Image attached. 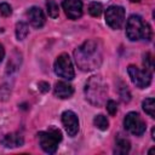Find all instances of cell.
I'll return each mask as SVG.
<instances>
[{"mask_svg": "<svg viewBox=\"0 0 155 155\" xmlns=\"http://www.w3.org/2000/svg\"><path fill=\"white\" fill-rule=\"evenodd\" d=\"M108 94V86L101 76H91L85 86L86 99L94 107H101Z\"/></svg>", "mask_w": 155, "mask_h": 155, "instance_id": "obj_2", "label": "cell"}, {"mask_svg": "<svg viewBox=\"0 0 155 155\" xmlns=\"http://www.w3.org/2000/svg\"><path fill=\"white\" fill-rule=\"evenodd\" d=\"M53 69H54V73L59 78H63L65 80H73L75 76L71 59L67 53H62L57 57L54 65H53Z\"/></svg>", "mask_w": 155, "mask_h": 155, "instance_id": "obj_5", "label": "cell"}, {"mask_svg": "<svg viewBox=\"0 0 155 155\" xmlns=\"http://www.w3.org/2000/svg\"><path fill=\"white\" fill-rule=\"evenodd\" d=\"M126 35L131 41H138L140 39L149 41L151 39L150 25L137 15L130 16L126 23Z\"/></svg>", "mask_w": 155, "mask_h": 155, "instance_id": "obj_3", "label": "cell"}, {"mask_svg": "<svg viewBox=\"0 0 155 155\" xmlns=\"http://www.w3.org/2000/svg\"><path fill=\"white\" fill-rule=\"evenodd\" d=\"M27 17L29 23L34 27V28H41L45 24V15L42 12V10L40 7L33 6L27 11Z\"/></svg>", "mask_w": 155, "mask_h": 155, "instance_id": "obj_11", "label": "cell"}, {"mask_svg": "<svg viewBox=\"0 0 155 155\" xmlns=\"http://www.w3.org/2000/svg\"><path fill=\"white\" fill-rule=\"evenodd\" d=\"M41 149L47 154L56 153L58 143L62 140V133L58 128H51L48 131H41L38 133Z\"/></svg>", "mask_w": 155, "mask_h": 155, "instance_id": "obj_4", "label": "cell"}, {"mask_svg": "<svg viewBox=\"0 0 155 155\" xmlns=\"http://www.w3.org/2000/svg\"><path fill=\"white\" fill-rule=\"evenodd\" d=\"M151 137H153V139H155V128L151 130Z\"/></svg>", "mask_w": 155, "mask_h": 155, "instance_id": "obj_26", "label": "cell"}, {"mask_svg": "<svg viewBox=\"0 0 155 155\" xmlns=\"http://www.w3.org/2000/svg\"><path fill=\"white\" fill-rule=\"evenodd\" d=\"M62 124H63L68 136L74 137L79 132V119L74 111H71V110L64 111L62 114Z\"/></svg>", "mask_w": 155, "mask_h": 155, "instance_id": "obj_9", "label": "cell"}, {"mask_svg": "<svg viewBox=\"0 0 155 155\" xmlns=\"http://www.w3.org/2000/svg\"><path fill=\"white\" fill-rule=\"evenodd\" d=\"M0 13L5 17H8L12 13V8L7 2H1L0 4Z\"/></svg>", "mask_w": 155, "mask_h": 155, "instance_id": "obj_22", "label": "cell"}, {"mask_svg": "<svg viewBox=\"0 0 155 155\" xmlns=\"http://www.w3.org/2000/svg\"><path fill=\"white\" fill-rule=\"evenodd\" d=\"M105 22L111 29H121L125 22V10L121 6H109L105 11Z\"/></svg>", "mask_w": 155, "mask_h": 155, "instance_id": "obj_8", "label": "cell"}, {"mask_svg": "<svg viewBox=\"0 0 155 155\" xmlns=\"http://www.w3.org/2000/svg\"><path fill=\"white\" fill-rule=\"evenodd\" d=\"M124 125H125V128L134 136H142L147 130L144 120L140 117L138 113H134V111H131L125 116Z\"/></svg>", "mask_w": 155, "mask_h": 155, "instance_id": "obj_7", "label": "cell"}, {"mask_svg": "<svg viewBox=\"0 0 155 155\" xmlns=\"http://www.w3.org/2000/svg\"><path fill=\"white\" fill-rule=\"evenodd\" d=\"M130 148H131L130 140L126 139V138H124V137H119L116 139V143H115L114 153L115 154H119V155H124V154H127L130 151Z\"/></svg>", "mask_w": 155, "mask_h": 155, "instance_id": "obj_14", "label": "cell"}, {"mask_svg": "<svg viewBox=\"0 0 155 155\" xmlns=\"http://www.w3.org/2000/svg\"><path fill=\"white\" fill-rule=\"evenodd\" d=\"M143 63H144L145 69H148L149 71H151V70H153V68H154V62H153V57H151V54H150V53H145V54H144Z\"/></svg>", "mask_w": 155, "mask_h": 155, "instance_id": "obj_21", "label": "cell"}, {"mask_svg": "<svg viewBox=\"0 0 155 155\" xmlns=\"http://www.w3.org/2000/svg\"><path fill=\"white\" fill-rule=\"evenodd\" d=\"M4 57H5V50H4V46L0 44V62L4 59Z\"/></svg>", "mask_w": 155, "mask_h": 155, "instance_id": "obj_25", "label": "cell"}, {"mask_svg": "<svg viewBox=\"0 0 155 155\" xmlns=\"http://www.w3.org/2000/svg\"><path fill=\"white\" fill-rule=\"evenodd\" d=\"M107 110H108V113H109L110 115H115L116 111H117V104H116V102H114V101H108V102H107Z\"/></svg>", "mask_w": 155, "mask_h": 155, "instance_id": "obj_23", "label": "cell"}, {"mask_svg": "<svg viewBox=\"0 0 155 155\" xmlns=\"http://www.w3.org/2000/svg\"><path fill=\"white\" fill-rule=\"evenodd\" d=\"M143 110L151 117H155V99L154 98H147L143 101Z\"/></svg>", "mask_w": 155, "mask_h": 155, "instance_id": "obj_17", "label": "cell"}, {"mask_svg": "<svg viewBox=\"0 0 155 155\" xmlns=\"http://www.w3.org/2000/svg\"><path fill=\"white\" fill-rule=\"evenodd\" d=\"M102 11H103V6H102L101 2L93 1L88 6V13L91 16H93V17H99L102 15Z\"/></svg>", "mask_w": 155, "mask_h": 155, "instance_id": "obj_18", "label": "cell"}, {"mask_svg": "<svg viewBox=\"0 0 155 155\" xmlns=\"http://www.w3.org/2000/svg\"><path fill=\"white\" fill-rule=\"evenodd\" d=\"M78 67L84 71L98 68L103 61V46L99 40H87L74 51Z\"/></svg>", "mask_w": 155, "mask_h": 155, "instance_id": "obj_1", "label": "cell"}, {"mask_svg": "<svg viewBox=\"0 0 155 155\" xmlns=\"http://www.w3.org/2000/svg\"><path fill=\"white\" fill-rule=\"evenodd\" d=\"M130 1H131V2H139L140 0H130Z\"/></svg>", "mask_w": 155, "mask_h": 155, "instance_id": "obj_27", "label": "cell"}, {"mask_svg": "<svg viewBox=\"0 0 155 155\" xmlns=\"http://www.w3.org/2000/svg\"><path fill=\"white\" fill-rule=\"evenodd\" d=\"M29 34V27L24 22H18L16 24V38L17 40H24Z\"/></svg>", "mask_w": 155, "mask_h": 155, "instance_id": "obj_15", "label": "cell"}, {"mask_svg": "<svg viewBox=\"0 0 155 155\" xmlns=\"http://www.w3.org/2000/svg\"><path fill=\"white\" fill-rule=\"evenodd\" d=\"M93 124H94V126H96L98 130H101V131H105V130H108V127H109V121H108V119H107L104 115H102V114L94 116Z\"/></svg>", "mask_w": 155, "mask_h": 155, "instance_id": "obj_16", "label": "cell"}, {"mask_svg": "<svg viewBox=\"0 0 155 155\" xmlns=\"http://www.w3.org/2000/svg\"><path fill=\"white\" fill-rule=\"evenodd\" d=\"M54 96L61 98V99H67V98H70L74 93V88L68 82H64V81H59L54 85Z\"/></svg>", "mask_w": 155, "mask_h": 155, "instance_id": "obj_12", "label": "cell"}, {"mask_svg": "<svg viewBox=\"0 0 155 155\" xmlns=\"http://www.w3.org/2000/svg\"><path fill=\"white\" fill-rule=\"evenodd\" d=\"M38 86H39V90H40L41 92H44V93H46V92L50 91V84H48V82L40 81V82L38 84Z\"/></svg>", "mask_w": 155, "mask_h": 155, "instance_id": "obj_24", "label": "cell"}, {"mask_svg": "<svg viewBox=\"0 0 155 155\" xmlns=\"http://www.w3.org/2000/svg\"><path fill=\"white\" fill-rule=\"evenodd\" d=\"M62 6L70 19H78L82 16V2L80 0H63Z\"/></svg>", "mask_w": 155, "mask_h": 155, "instance_id": "obj_10", "label": "cell"}, {"mask_svg": "<svg viewBox=\"0 0 155 155\" xmlns=\"http://www.w3.org/2000/svg\"><path fill=\"white\" fill-rule=\"evenodd\" d=\"M46 7H47V13H48L50 17H52V18H57V17H58V15H59V8H58V5H57L56 1L50 0V1L47 2Z\"/></svg>", "mask_w": 155, "mask_h": 155, "instance_id": "obj_19", "label": "cell"}, {"mask_svg": "<svg viewBox=\"0 0 155 155\" xmlns=\"http://www.w3.org/2000/svg\"><path fill=\"white\" fill-rule=\"evenodd\" d=\"M119 91H120L121 101H122V102H125V103L130 102V99H131V93H130V91H128L127 86H126V85H124V84H121V87L119 88Z\"/></svg>", "mask_w": 155, "mask_h": 155, "instance_id": "obj_20", "label": "cell"}, {"mask_svg": "<svg viewBox=\"0 0 155 155\" xmlns=\"http://www.w3.org/2000/svg\"><path fill=\"white\" fill-rule=\"evenodd\" d=\"M1 144L6 148H18L24 144V139L19 133H8L2 137Z\"/></svg>", "mask_w": 155, "mask_h": 155, "instance_id": "obj_13", "label": "cell"}, {"mask_svg": "<svg viewBox=\"0 0 155 155\" xmlns=\"http://www.w3.org/2000/svg\"><path fill=\"white\" fill-rule=\"evenodd\" d=\"M131 81L138 88H147L151 84V73L148 69H140L136 65H128L127 68Z\"/></svg>", "mask_w": 155, "mask_h": 155, "instance_id": "obj_6", "label": "cell"}]
</instances>
